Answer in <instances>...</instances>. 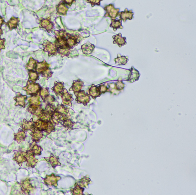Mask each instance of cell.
Here are the masks:
<instances>
[{
	"instance_id": "6da1fadb",
	"label": "cell",
	"mask_w": 196,
	"mask_h": 195,
	"mask_svg": "<svg viewBox=\"0 0 196 195\" xmlns=\"http://www.w3.org/2000/svg\"><path fill=\"white\" fill-rule=\"evenodd\" d=\"M35 122V129L42 131V132H46V136L51 133L52 131H55L56 124H53L51 122L42 121L38 119Z\"/></svg>"
},
{
	"instance_id": "7a4b0ae2",
	"label": "cell",
	"mask_w": 196,
	"mask_h": 195,
	"mask_svg": "<svg viewBox=\"0 0 196 195\" xmlns=\"http://www.w3.org/2000/svg\"><path fill=\"white\" fill-rule=\"evenodd\" d=\"M41 88L38 83L28 81L26 86L23 87V89L26 91L27 95L32 96L38 94Z\"/></svg>"
},
{
	"instance_id": "3957f363",
	"label": "cell",
	"mask_w": 196,
	"mask_h": 195,
	"mask_svg": "<svg viewBox=\"0 0 196 195\" xmlns=\"http://www.w3.org/2000/svg\"><path fill=\"white\" fill-rule=\"evenodd\" d=\"M75 94L77 97L76 100L78 104H82L85 106H86L87 103L90 101V96L89 94H86L85 91L75 92Z\"/></svg>"
},
{
	"instance_id": "277c9868",
	"label": "cell",
	"mask_w": 196,
	"mask_h": 195,
	"mask_svg": "<svg viewBox=\"0 0 196 195\" xmlns=\"http://www.w3.org/2000/svg\"><path fill=\"white\" fill-rule=\"evenodd\" d=\"M104 10L106 11L105 16L109 17L111 18V20L115 19L119 13V8H115L114 7L113 4H110L107 5V6L104 8Z\"/></svg>"
},
{
	"instance_id": "5b68a950",
	"label": "cell",
	"mask_w": 196,
	"mask_h": 195,
	"mask_svg": "<svg viewBox=\"0 0 196 195\" xmlns=\"http://www.w3.org/2000/svg\"><path fill=\"white\" fill-rule=\"evenodd\" d=\"M61 177L60 176H56L55 174H52L51 175H47L44 179V183L46 185L49 186H54L57 187L58 185L57 181L61 180Z\"/></svg>"
},
{
	"instance_id": "8992f818",
	"label": "cell",
	"mask_w": 196,
	"mask_h": 195,
	"mask_svg": "<svg viewBox=\"0 0 196 195\" xmlns=\"http://www.w3.org/2000/svg\"><path fill=\"white\" fill-rule=\"evenodd\" d=\"M20 126L22 129V130L25 132L28 131H31V132H34L35 129V122L33 121V118H31L30 121H27L26 119H24Z\"/></svg>"
},
{
	"instance_id": "52a82bcc",
	"label": "cell",
	"mask_w": 196,
	"mask_h": 195,
	"mask_svg": "<svg viewBox=\"0 0 196 195\" xmlns=\"http://www.w3.org/2000/svg\"><path fill=\"white\" fill-rule=\"evenodd\" d=\"M22 191L25 194H30L31 192L34 190V187L31 183V180L29 179L22 180L21 182Z\"/></svg>"
},
{
	"instance_id": "ba28073f",
	"label": "cell",
	"mask_w": 196,
	"mask_h": 195,
	"mask_svg": "<svg viewBox=\"0 0 196 195\" xmlns=\"http://www.w3.org/2000/svg\"><path fill=\"white\" fill-rule=\"evenodd\" d=\"M62 100V105L64 106H72L71 102L74 100L73 98L72 94H69L66 89H64L62 93L60 94Z\"/></svg>"
},
{
	"instance_id": "9c48e42d",
	"label": "cell",
	"mask_w": 196,
	"mask_h": 195,
	"mask_svg": "<svg viewBox=\"0 0 196 195\" xmlns=\"http://www.w3.org/2000/svg\"><path fill=\"white\" fill-rule=\"evenodd\" d=\"M27 152L23 151H15V156L13 157V160L16 161L20 166H21L23 162L26 161V156Z\"/></svg>"
},
{
	"instance_id": "30bf717a",
	"label": "cell",
	"mask_w": 196,
	"mask_h": 195,
	"mask_svg": "<svg viewBox=\"0 0 196 195\" xmlns=\"http://www.w3.org/2000/svg\"><path fill=\"white\" fill-rule=\"evenodd\" d=\"M43 45L45 47L44 51L49 52V56L52 55H56L57 52V48L55 44H52L49 41H47L43 44Z\"/></svg>"
},
{
	"instance_id": "8fae6325",
	"label": "cell",
	"mask_w": 196,
	"mask_h": 195,
	"mask_svg": "<svg viewBox=\"0 0 196 195\" xmlns=\"http://www.w3.org/2000/svg\"><path fill=\"white\" fill-rule=\"evenodd\" d=\"M27 155L26 156V161L27 162L26 166L27 167H31V168H34L38 162V160L35 157V155L31 153L29 150H27Z\"/></svg>"
},
{
	"instance_id": "7c38bea8",
	"label": "cell",
	"mask_w": 196,
	"mask_h": 195,
	"mask_svg": "<svg viewBox=\"0 0 196 195\" xmlns=\"http://www.w3.org/2000/svg\"><path fill=\"white\" fill-rule=\"evenodd\" d=\"M69 117H67L63 115L60 113H58L55 111L52 116V123L57 124L60 122H62L64 120L68 119Z\"/></svg>"
},
{
	"instance_id": "4fadbf2b",
	"label": "cell",
	"mask_w": 196,
	"mask_h": 195,
	"mask_svg": "<svg viewBox=\"0 0 196 195\" xmlns=\"http://www.w3.org/2000/svg\"><path fill=\"white\" fill-rule=\"evenodd\" d=\"M27 110L29 112L37 116L38 118L41 116L44 111V110L41 106H30Z\"/></svg>"
},
{
	"instance_id": "5bb4252c",
	"label": "cell",
	"mask_w": 196,
	"mask_h": 195,
	"mask_svg": "<svg viewBox=\"0 0 196 195\" xmlns=\"http://www.w3.org/2000/svg\"><path fill=\"white\" fill-rule=\"evenodd\" d=\"M28 150L36 156H40L43 149H42L40 146H39L36 144V142L33 141V142L30 145V148Z\"/></svg>"
},
{
	"instance_id": "9a60e30c",
	"label": "cell",
	"mask_w": 196,
	"mask_h": 195,
	"mask_svg": "<svg viewBox=\"0 0 196 195\" xmlns=\"http://www.w3.org/2000/svg\"><path fill=\"white\" fill-rule=\"evenodd\" d=\"M27 99L26 95H22L21 93L19 92L17 94L16 96L14 98L15 101H16L15 106H20L23 107L26 106V102L25 100Z\"/></svg>"
},
{
	"instance_id": "2e32d148",
	"label": "cell",
	"mask_w": 196,
	"mask_h": 195,
	"mask_svg": "<svg viewBox=\"0 0 196 195\" xmlns=\"http://www.w3.org/2000/svg\"><path fill=\"white\" fill-rule=\"evenodd\" d=\"M113 44H117L119 46V47H121L122 46L125 45L127 44L126 42V38L125 37H122V34L119 33L118 35L113 36Z\"/></svg>"
},
{
	"instance_id": "e0dca14e",
	"label": "cell",
	"mask_w": 196,
	"mask_h": 195,
	"mask_svg": "<svg viewBox=\"0 0 196 195\" xmlns=\"http://www.w3.org/2000/svg\"><path fill=\"white\" fill-rule=\"evenodd\" d=\"M133 15L134 13L132 10H128L127 8H126L124 11L120 12V20L123 21L124 22H125L127 19L131 20L133 18Z\"/></svg>"
},
{
	"instance_id": "ac0fdd59",
	"label": "cell",
	"mask_w": 196,
	"mask_h": 195,
	"mask_svg": "<svg viewBox=\"0 0 196 195\" xmlns=\"http://www.w3.org/2000/svg\"><path fill=\"white\" fill-rule=\"evenodd\" d=\"M45 160H46L47 161L50 162V164H51L52 167L54 168H56V166H59L61 165V163L59 162L58 160H59V157H56L55 156L52 154L51 155L50 157H45Z\"/></svg>"
},
{
	"instance_id": "d6986e66",
	"label": "cell",
	"mask_w": 196,
	"mask_h": 195,
	"mask_svg": "<svg viewBox=\"0 0 196 195\" xmlns=\"http://www.w3.org/2000/svg\"><path fill=\"white\" fill-rule=\"evenodd\" d=\"M14 140L16 141L17 143H20L22 141H24L26 138V133L22 129H19L18 132L14 134Z\"/></svg>"
},
{
	"instance_id": "ffe728a7",
	"label": "cell",
	"mask_w": 196,
	"mask_h": 195,
	"mask_svg": "<svg viewBox=\"0 0 196 195\" xmlns=\"http://www.w3.org/2000/svg\"><path fill=\"white\" fill-rule=\"evenodd\" d=\"M63 84H64L63 82L55 81V85L52 88V90L54 91L56 96H59L64 90Z\"/></svg>"
},
{
	"instance_id": "44dd1931",
	"label": "cell",
	"mask_w": 196,
	"mask_h": 195,
	"mask_svg": "<svg viewBox=\"0 0 196 195\" xmlns=\"http://www.w3.org/2000/svg\"><path fill=\"white\" fill-rule=\"evenodd\" d=\"M94 48H95V46L90 43L89 42H87L86 43L81 46L82 52H83V54L85 55L91 54L92 52H93Z\"/></svg>"
},
{
	"instance_id": "7402d4cb",
	"label": "cell",
	"mask_w": 196,
	"mask_h": 195,
	"mask_svg": "<svg viewBox=\"0 0 196 195\" xmlns=\"http://www.w3.org/2000/svg\"><path fill=\"white\" fill-rule=\"evenodd\" d=\"M139 76H140V74L139 73V72L136 69H134L132 67L131 69V72L128 76L127 81H131V82H134L138 80Z\"/></svg>"
},
{
	"instance_id": "603a6c76",
	"label": "cell",
	"mask_w": 196,
	"mask_h": 195,
	"mask_svg": "<svg viewBox=\"0 0 196 195\" xmlns=\"http://www.w3.org/2000/svg\"><path fill=\"white\" fill-rule=\"evenodd\" d=\"M50 65L48 64L46 61H43L42 62H37L36 66L35 71L37 73H42L44 71L49 68Z\"/></svg>"
},
{
	"instance_id": "cb8c5ba5",
	"label": "cell",
	"mask_w": 196,
	"mask_h": 195,
	"mask_svg": "<svg viewBox=\"0 0 196 195\" xmlns=\"http://www.w3.org/2000/svg\"><path fill=\"white\" fill-rule=\"evenodd\" d=\"M30 135L32 137V140L33 141L36 142V143L40 140V139L44 136L43 132L42 131H39L36 129H35L34 132H31V133H30Z\"/></svg>"
},
{
	"instance_id": "d4e9b609",
	"label": "cell",
	"mask_w": 196,
	"mask_h": 195,
	"mask_svg": "<svg viewBox=\"0 0 196 195\" xmlns=\"http://www.w3.org/2000/svg\"><path fill=\"white\" fill-rule=\"evenodd\" d=\"M30 106H40L41 102L40 101V96L39 94L31 96L27 98Z\"/></svg>"
},
{
	"instance_id": "484cf974",
	"label": "cell",
	"mask_w": 196,
	"mask_h": 195,
	"mask_svg": "<svg viewBox=\"0 0 196 195\" xmlns=\"http://www.w3.org/2000/svg\"><path fill=\"white\" fill-rule=\"evenodd\" d=\"M40 27L45 28L48 32H50L54 27V24L49 19H42Z\"/></svg>"
},
{
	"instance_id": "4316f807",
	"label": "cell",
	"mask_w": 196,
	"mask_h": 195,
	"mask_svg": "<svg viewBox=\"0 0 196 195\" xmlns=\"http://www.w3.org/2000/svg\"><path fill=\"white\" fill-rule=\"evenodd\" d=\"M83 84H84V82L81 81L80 80L74 81L73 83L72 87L70 89V91H74V93L80 91L83 87Z\"/></svg>"
},
{
	"instance_id": "83f0119b",
	"label": "cell",
	"mask_w": 196,
	"mask_h": 195,
	"mask_svg": "<svg viewBox=\"0 0 196 195\" xmlns=\"http://www.w3.org/2000/svg\"><path fill=\"white\" fill-rule=\"evenodd\" d=\"M70 110V109L67 108L64 105H58L57 107H56V111L66 116L70 117V114L69 113Z\"/></svg>"
},
{
	"instance_id": "f1b7e54d",
	"label": "cell",
	"mask_w": 196,
	"mask_h": 195,
	"mask_svg": "<svg viewBox=\"0 0 196 195\" xmlns=\"http://www.w3.org/2000/svg\"><path fill=\"white\" fill-rule=\"evenodd\" d=\"M89 96H91L93 99L100 96L101 93H100L99 87L92 85L89 90Z\"/></svg>"
},
{
	"instance_id": "f546056e",
	"label": "cell",
	"mask_w": 196,
	"mask_h": 195,
	"mask_svg": "<svg viewBox=\"0 0 196 195\" xmlns=\"http://www.w3.org/2000/svg\"><path fill=\"white\" fill-rule=\"evenodd\" d=\"M79 38L77 36H73L70 35H69L68 39H67V45L68 47H73L77 45V43L78 41Z\"/></svg>"
},
{
	"instance_id": "4dcf8cb0",
	"label": "cell",
	"mask_w": 196,
	"mask_h": 195,
	"mask_svg": "<svg viewBox=\"0 0 196 195\" xmlns=\"http://www.w3.org/2000/svg\"><path fill=\"white\" fill-rule=\"evenodd\" d=\"M19 18H15V17H12V18L10 19L9 21L6 23V25L10 31L14 29H16L18 26V22H19Z\"/></svg>"
},
{
	"instance_id": "1f68e13d",
	"label": "cell",
	"mask_w": 196,
	"mask_h": 195,
	"mask_svg": "<svg viewBox=\"0 0 196 195\" xmlns=\"http://www.w3.org/2000/svg\"><path fill=\"white\" fill-rule=\"evenodd\" d=\"M111 25L110 27H112L114 31H116L118 29H123L122 25V22L121 20L119 19H114L111 20Z\"/></svg>"
},
{
	"instance_id": "d6a6232c",
	"label": "cell",
	"mask_w": 196,
	"mask_h": 195,
	"mask_svg": "<svg viewBox=\"0 0 196 195\" xmlns=\"http://www.w3.org/2000/svg\"><path fill=\"white\" fill-rule=\"evenodd\" d=\"M84 188L81 187L77 183H76L75 187L70 189V191L72 194L74 195H83V192Z\"/></svg>"
},
{
	"instance_id": "836d02e7",
	"label": "cell",
	"mask_w": 196,
	"mask_h": 195,
	"mask_svg": "<svg viewBox=\"0 0 196 195\" xmlns=\"http://www.w3.org/2000/svg\"><path fill=\"white\" fill-rule=\"evenodd\" d=\"M52 114L46 112L44 110L43 113L40 117H39V118H38V119L42 121L52 122Z\"/></svg>"
},
{
	"instance_id": "e575fe53",
	"label": "cell",
	"mask_w": 196,
	"mask_h": 195,
	"mask_svg": "<svg viewBox=\"0 0 196 195\" xmlns=\"http://www.w3.org/2000/svg\"><path fill=\"white\" fill-rule=\"evenodd\" d=\"M37 63V60H34L32 57H31L29 62L26 65V69L29 71H35Z\"/></svg>"
},
{
	"instance_id": "d590c367",
	"label": "cell",
	"mask_w": 196,
	"mask_h": 195,
	"mask_svg": "<svg viewBox=\"0 0 196 195\" xmlns=\"http://www.w3.org/2000/svg\"><path fill=\"white\" fill-rule=\"evenodd\" d=\"M68 10V8L66 7L65 5L63 4V3L59 4L58 5V6H57V15H66L67 12Z\"/></svg>"
},
{
	"instance_id": "8d00e7d4",
	"label": "cell",
	"mask_w": 196,
	"mask_h": 195,
	"mask_svg": "<svg viewBox=\"0 0 196 195\" xmlns=\"http://www.w3.org/2000/svg\"><path fill=\"white\" fill-rule=\"evenodd\" d=\"M127 60L128 59L126 56H121L120 55H118L117 58L114 60L116 62V65H118L126 64L127 63Z\"/></svg>"
},
{
	"instance_id": "74e56055",
	"label": "cell",
	"mask_w": 196,
	"mask_h": 195,
	"mask_svg": "<svg viewBox=\"0 0 196 195\" xmlns=\"http://www.w3.org/2000/svg\"><path fill=\"white\" fill-rule=\"evenodd\" d=\"M55 35L57 39H66V37L68 35V34L65 31H55Z\"/></svg>"
},
{
	"instance_id": "f35d334b",
	"label": "cell",
	"mask_w": 196,
	"mask_h": 195,
	"mask_svg": "<svg viewBox=\"0 0 196 195\" xmlns=\"http://www.w3.org/2000/svg\"><path fill=\"white\" fill-rule=\"evenodd\" d=\"M38 80H39V76H38V73L35 71H30L29 72V81L35 82Z\"/></svg>"
},
{
	"instance_id": "ab89813d",
	"label": "cell",
	"mask_w": 196,
	"mask_h": 195,
	"mask_svg": "<svg viewBox=\"0 0 196 195\" xmlns=\"http://www.w3.org/2000/svg\"><path fill=\"white\" fill-rule=\"evenodd\" d=\"M61 123L66 131L68 129H72L73 127L74 126V122L69 119H67V120H64Z\"/></svg>"
},
{
	"instance_id": "60d3db41",
	"label": "cell",
	"mask_w": 196,
	"mask_h": 195,
	"mask_svg": "<svg viewBox=\"0 0 196 195\" xmlns=\"http://www.w3.org/2000/svg\"><path fill=\"white\" fill-rule=\"evenodd\" d=\"M90 181L89 178L86 177H84L83 179H81V180L77 183L81 187L84 188V187H88V185L89 184V181Z\"/></svg>"
},
{
	"instance_id": "b9f144b4",
	"label": "cell",
	"mask_w": 196,
	"mask_h": 195,
	"mask_svg": "<svg viewBox=\"0 0 196 195\" xmlns=\"http://www.w3.org/2000/svg\"><path fill=\"white\" fill-rule=\"evenodd\" d=\"M39 95L43 101L49 95V89L47 88H41L40 90L39 91Z\"/></svg>"
},
{
	"instance_id": "7bdbcfd3",
	"label": "cell",
	"mask_w": 196,
	"mask_h": 195,
	"mask_svg": "<svg viewBox=\"0 0 196 195\" xmlns=\"http://www.w3.org/2000/svg\"><path fill=\"white\" fill-rule=\"evenodd\" d=\"M57 52L58 54H60L62 56H68V55L70 53L69 48H57Z\"/></svg>"
},
{
	"instance_id": "ee69618b",
	"label": "cell",
	"mask_w": 196,
	"mask_h": 195,
	"mask_svg": "<svg viewBox=\"0 0 196 195\" xmlns=\"http://www.w3.org/2000/svg\"><path fill=\"white\" fill-rule=\"evenodd\" d=\"M43 101L45 102L46 105H54L55 102V98L52 96L48 95L43 100Z\"/></svg>"
},
{
	"instance_id": "f6af8a7d",
	"label": "cell",
	"mask_w": 196,
	"mask_h": 195,
	"mask_svg": "<svg viewBox=\"0 0 196 195\" xmlns=\"http://www.w3.org/2000/svg\"><path fill=\"white\" fill-rule=\"evenodd\" d=\"M41 74L42 75V76L46 78V79H48L52 76V73L51 71L49 68H48V69L46 70L45 71L41 73Z\"/></svg>"
},
{
	"instance_id": "bcb514c9",
	"label": "cell",
	"mask_w": 196,
	"mask_h": 195,
	"mask_svg": "<svg viewBox=\"0 0 196 195\" xmlns=\"http://www.w3.org/2000/svg\"><path fill=\"white\" fill-rule=\"evenodd\" d=\"M5 41L6 40L5 39H0V52L2 49H5V45H4Z\"/></svg>"
},
{
	"instance_id": "7dc6e473",
	"label": "cell",
	"mask_w": 196,
	"mask_h": 195,
	"mask_svg": "<svg viewBox=\"0 0 196 195\" xmlns=\"http://www.w3.org/2000/svg\"><path fill=\"white\" fill-rule=\"evenodd\" d=\"M124 85H124V83H123L121 81H119V82H118L117 83V88L118 89H122L123 88H124Z\"/></svg>"
},
{
	"instance_id": "c3c4849f",
	"label": "cell",
	"mask_w": 196,
	"mask_h": 195,
	"mask_svg": "<svg viewBox=\"0 0 196 195\" xmlns=\"http://www.w3.org/2000/svg\"><path fill=\"white\" fill-rule=\"evenodd\" d=\"M87 2H90L91 4L94 3L93 6H93L96 5H100V2H101V1H87Z\"/></svg>"
},
{
	"instance_id": "681fc988",
	"label": "cell",
	"mask_w": 196,
	"mask_h": 195,
	"mask_svg": "<svg viewBox=\"0 0 196 195\" xmlns=\"http://www.w3.org/2000/svg\"><path fill=\"white\" fill-rule=\"evenodd\" d=\"M5 22L4 21V19L0 16V28L2 26V25L5 24Z\"/></svg>"
},
{
	"instance_id": "f907efd6",
	"label": "cell",
	"mask_w": 196,
	"mask_h": 195,
	"mask_svg": "<svg viewBox=\"0 0 196 195\" xmlns=\"http://www.w3.org/2000/svg\"><path fill=\"white\" fill-rule=\"evenodd\" d=\"M64 2H66L67 5H69V4H70V6H71L72 2H73V1H72V0H69V1L68 0V1H67L66 0V1H64Z\"/></svg>"
}]
</instances>
